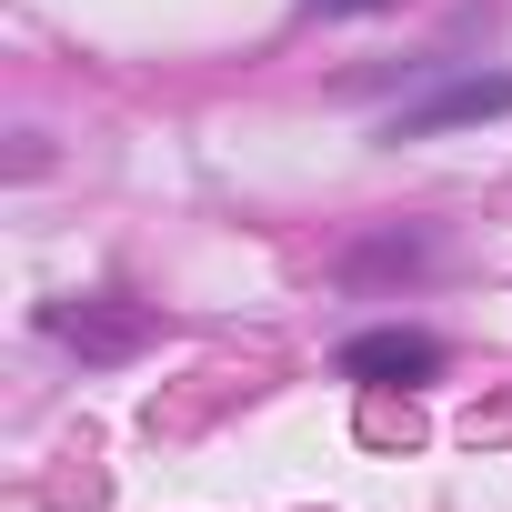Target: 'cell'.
<instances>
[{
    "mask_svg": "<svg viewBox=\"0 0 512 512\" xmlns=\"http://www.w3.org/2000/svg\"><path fill=\"white\" fill-rule=\"evenodd\" d=\"M342 272H432V231H382V241H352L342 251Z\"/></svg>",
    "mask_w": 512,
    "mask_h": 512,
    "instance_id": "obj_4",
    "label": "cell"
},
{
    "mask_svg": "<svg viewBox=\"0 0 512 512\" xmlns=\"http://www.w3.org/2000/svg\"><path fill=\"white\" fill-rule=\"evenodd\" d=\"M312 21H382V11H402V0H302Z\"/></svg>",
    "mask_w": 512,
    "mask_h": 512,
    "instance_id": "obj_5",
    "label": "cell"
},
{
    "mask_svg": "<svg viewBox=\"0 0 512 512\" xmlns=\"http://www.w3.org/2000/svg\"><path fill=\"white\" fill-rule=\"evenodd\" d=\"M41 332H51L61 352H81V362H131L161 322H151L141 302H111V292H101V302H51V312H41Z\"/></svg>",
    "mask_w": 512,
    "mask_h": 512,
    "instance_id": "obj_2",
    "label": "cell"
},
{
    "mask_svg": "<svg viewBox=\"0 0 512 512\" xmlns=\"http://www.w3.org/2000/svg\"><path fill=\"white\" fill-rule=\"evenodd\" d=\"M332 372H342V382H372V392H402V382H432V372H442V342L412 332V322H382V332H352V342L332 352Z\"/></svg>",
    "mask_w": 512,
    "mask_h": 512,
    "instance_id": "obj_3",
    "label": "cell"
},
{
    "mask_svg": "<svg viewBox=\"0 0 512 512\" xmlns=\"http://www.w3.org/2000/svg\"><path fill=\"white\" fill-rule=\"evenodd\" d=\"M482 121H512V71H452V81L392 101L382 111V141L402 151V141H442V131H482Z\"/></svg>",
    "mask_w": 512,
    "mask_h": 512,
    "instance_id": "obj_1",
    "label": "cell"
}]
</instances>
